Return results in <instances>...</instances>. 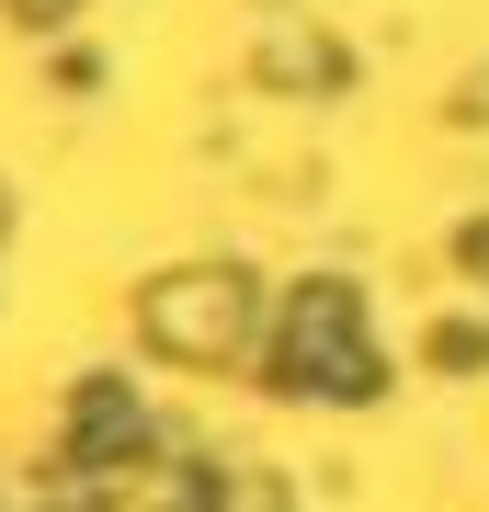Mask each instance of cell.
Here are the masks:
<instances>
[{
    "mask_svg": "<svg viewBox=\"0 0 489 512\" xmlns=\"http://www.w3.org/2000/svg\"><path fill=\"white\" fill-rule=\"evenodd\" d=\"M148 330H160L171 353H194V365H217V353L251 342V285L239 274H171L148 296Z\"/></svg>",
    "mask_w": 489,
    "mask_h": 512,
    "instance_id": "obj_1",
    "label": "cell"
}]
</instances>
